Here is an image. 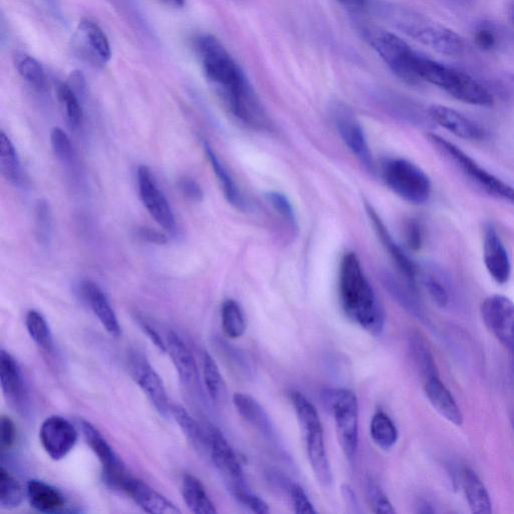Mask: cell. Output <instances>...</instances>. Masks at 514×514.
<instances>
[{"mask_svg": "<svg viewBox=\"0 0 514 514\" xmlns=\"http://www.w3.org/2000/svg\"><path fill=\"white\" fill-rule=\"evenodd\" d=\"M196 51L205 77L217 90L231 114L255 129L268 126L267 115L243 71L223 44L211 35L196 40Z\"/></svg>", "mask_w": 514, "mask_h": 514, "instance_id": "1", "label": "cell"}, {"mask_svg": "<svg viewBox=\"0 0 514 514\" xmlns=\"http://www.w3.org/2000/svg\"><path fill=\"white\" fill-rule=\"evenodd\" d=\"M340 300L345 315L374 336L383 332L385 313L362 269L359 257L349 252L340 269Z\"/></svg>", "mask_w": 514, "mask_h": 514, "instance_id": "2", "label": "cell"}, {"mask_svg": "<svg viewBox=\"0 0 514 514\" xmlns=\"http://www.w3.org/2000/svg\"><path fill=\"white\" fill-rule=\"evenodd\" d=\"M414 68L420 82H427L440 88L457 101L479 107H490L494 103L489 90L465 72L431 60L419 53Z\"/></svg>", "mask_w": 514, "mask_h": 514, "instance_id": "3", "label": "cell"}, {"mask_svg": "<svg viewBox=\"0 0 514 514\" xmlns=\"http://www.w3.org/2000/svg\"><path fill=\"white\" fill-rule=\"evenodd\" d=\"M389 18L398 30L440 55L460 57L465 51V43L458 34L414 11L392 9Z\"/></svg>", "mask_w": 514, "mask_h": 514, "instance_id": "4", "label": "cell"}, {"mask_svg": "<svg viewBox=\"0 0 514 514\" xmlns=\"http://www.w3.org/2000/svg\"><path fill=\"white\" fill-rule=\"evenodd\" d=\"M291 399L303 432L307 455L314 474L321 485L328 487L333 482V474L320 415L316 407L303 394L293 392Z\"/></svg>", "mask_w": 514, "mask_h": 514, "instance_id": "5", "label": "cell"}, {"mask_svg": "<svg viewBox=\"0 0 514 514\" xmlns=\"http://www.w3.org/2000/svg\"><path fill=\"white\" fill-rule=\"evenodd\" d=\"M427 139L441 156L484 192L514 204V188L512 186L485 170L468 154L445 138L431 133L427 135Z\"/></svg>", "mask_w": 514, "mask_h": 514, "instance_id": "6", "label": "cell"}, {"mask_svg": "<svg viewBox=\"0 0 514 514\" xmlns=\"http://www.w3.org/2000/svg\"><path fill=\"white\" fill-rule=\"evenodd\" d=\"M325 408L334 416L337 436L345 455L353 460L359 444V406L356 394L348 389H324Z\"/></svg>", "mask_w": 514, "mask_h": 514, "instance_id": "7", "label": "cell"}, {"mask_svg": "<svg viewBox=\"0 0 514 514\" xmlns=\"http://www.w3.org/2000/svg\"><path fill=\"white\" fill-rule=\"evenodd\" d=\"M382 176L387 186L400 198L412 204L426 203L432 193L431 180L416 164L398 158L386 161Z\"/></svg>", "mask_w": 514, "mask_h": 514, "instance_id": "8", "label": "cell"}, {"mask_svg": "<svg viewBox=\"0 0 514 514\" xmlns=\"http://www.w3.org/2000/svg\"><path fill=\"white\" fill-rule=\"evenodd\" d=\"M371 44L399 79L412 86L421 83L414 69L418 53L405 41L392 33L378 32L371 36Z\"/></svg>", "mask_w": 514, "mask_h": 514, "instance_id": "9", "label": "cell"}, {"mask_svg": "<svg viewBox=\"0 0 514 514\" xmlns=\"http://www.w3.org/2000/svg\"><path fill=\"white\" fill-rule=\"evenodd\" d=\"M480 314L487 330L514 355V302L502 295L489 296Z\"/></svg>", "mask_w": 514, "mask_h": 514, "instance_id": "10", "label": "cell"}, {"mask_svg": "<svg viewBox=\"0 0 514 514\" xmlns=\"http://www.w3.org/2000/svg\"><path fill=\"white\" fill-rule=\"evenodd\" d=\"M208 451L212 462L227 482L229 491L237 488H246L244 472L239 458L221 431L208 425Z\"/></svg>", "mask_w": 514, "mask_h": 514, "instance_id": "11", "label": "cell"}, {"mask_svg": "<svg viewBox=\"0 0 514 514\" xmlns=\"http://www.w3.org/2000/svg\"><path fill=\"white\" fill-rule=\"evenodd\" d=\"M129 368L131 376L154 407L162 416L170 413L167 391L162 378L151 366L147 358L141 353L130 355Z\"/></svg>", "mask_w": 514, "mask_h": 514, "instance_id": "12", "label": "cell"}, {"mask_svg": "<svg viewBox=\"0 0 514 514\" xmlns=\"http://www.w3.org/2000/svg\"><path fill=\"white\" fill-rule=\"evenodd\" d=\"M79 432L62 416L47 418L40 428V441L46 453L55 461L64 459L77 445Z\"/></svg>", "mask_w": 514, "mask_h": 514, "instance_id": "13", "label": "cell"}, {"mask_svg": "<svg viewBox=\"0 0 514 514\" xmlns=\"http://www.w3.org/2000/svg\"><path fill=\"white\" fill-rule=\"evenodd\" d=\"M142 202L154 220L165 230H175L176 222L171 206L157 185L150 169L140 166L137 172Z\"/></svg>", "mask_w": 514, "mask_h": 514, "instance_id": "14", "label": "cell"}, {"mask_svg": "<svg viewBox=\"0 0 514 514\" xmlns=\"http://www.w3.org/2000/svg\"><path fill=\"white\" fill-rule=\"evenodd\" d=\"M79 424L87 444L103 466L107 483L119 488L121 481L128 474L123 461L93 424L86 420H80Z\"/></svg>", "mask_w": 514, "mask_h": 514, "instance_id": "15", "label": "cell"}, {"mask_svg": "<svg viewBox=\"0 0 514 514\" xmlns=\"http://www.w3.org/2000/svg\"><path fill=\"white\" fill-rule=\"evenodd\" d=\"M483 262L491 279L498 285H506L512 273L508 250L496 227L487 223L483 230Z\"/></svg>", "mask_w": 514, "mask_h": 514, "instance_id": "16", "label": "cell"}, {"mask_svg": "<svg viewBox=\"0 0 514 514\" xmlns=\"http://www.w3.org/2000/svg\"><path fill=\"white\" fill-rule=\"evenodd\" d=\"M119 489L130 496L144 511L152 514H180L181 510L169 499L144 481L130 475L122 480Z\"/></svg>", "mask_w": 514, "mask_h": 514, "instance_id": "17", "label": "cell"}, {"mask_svg": "<svg viewBox=\"0 0 514 514\" xmlns=\"http://www.w3.org/2000/svg\"><path fill=\"white\" fill-rule=\"evenodd\" d=\"M429 119L456 137L468 141H482L486 131L462 113L442 105H432L427 111Z\"/></svg>", "mask_w": 514, "mask_h": 514, "instance_id": "18", "label": "cell"}, {"mask_svg": "<svg viewBox=\"0 0 514 514\" xmlns=\"http://www.w3.org/2000/svg\"><path fill=\"white\" fill-rule=\"evenodd\" d=\"M78 49L90 62L106 65L112 58V50L104 31L93 21L84 19L75 36Z\"/></svg>", "mask_w": 514, "mask_h": 514, "instance_id": "19", "label": "cell"}, {"mask_svg": "<svg viewBox=\"0 0 514 514\" xmlns=\"http://www.w3.org/2000/svg\"><path fill=\"white\" fill-rule=\"evenodd\" d=\"M233 404L239 415L256 431H259L264 438L281 448L279 434L277 429L265 408L250 395L244 393H235L233 395Z\"/></svg>", "mask_w": 514, "mask_h": 514, "instance_id": "20", "label": "cell"}, {"mask_svg": "<svg viewBox=\"0 0 514 514\" xmlns=\"http://www.w3.org/2000/svg\"><path fill=\"white\" fill-rule=\"evenodd\" d=\"M339 133L361 164L369 171L374 168L373 156L365 133L356 117L347 110H339L336 116Z\"/></svg>", "mask_w": 514, "mask_h": 514, "instance_id": "21", "label": "cell"}, {"mask_svg": "<svg viewBox=\"0 0 514 514\" xmlns=\"http://www.w3.org/2000/svg\"><path fill=\"white\" fill-rule=\"evenodd\" d=\"M366 209L380 240L391 255L392 260L404 277L406 283L413 289L417 290L418 269L416 265L409 259V256L405 251L395 242L376 210L369 204H367Z\"/></svg>", "mask_w": 514, "mask_h": 514, "instance_id": "22", "label": "cell"}, {"mask_svg": "<svg viewBox=\"0 0 514 514\" xmlns=\"http://www.w3.org/2000/svg\"><path fill=\"white\" fill-rule=\"evenodd\" d=\"M425 395L432 407L448 422L455 426L463 424V414L451 392L440 380V376H432L423 380Z\"/></svg>", "mask_w": 514, "mask_h": 514, "instance_id": "23", "label": "cell"}, {"mask_svg": "<svg viewBox=\"0 0 514 514\" xmlns=\"http://www.w3.org/2000/svg\"><path fill=\"white\" fill-rule=\"evenodd\" d=\"M82 293L107 333L119 338L122 334L119 320L102 289L94 282L86 281L82 285Z\"/></svg>", "mask_w": 514, "mask_h": 514, "instance_id": "24", "label": "cell"}, {"mask_svg": "<svg viewBox=\"0 0 514 514\" xmlns=\"http://www.w3.org/2000/svg\"><path fill=\"white\" fill-rule=\"evenodd\" d=\"M167 353L185 386H195L198 381V367L193 354L181 337L175 332L167 336Z\"/></svg>", "mask_w": 514, "mask_h": 514, "instance_id": "25", "label": "cell"}, {"mask_svg": "<svg viewBox=\"0 0 514 514\" xmlns=\"http://www.w3.org/2000/svg\"><path fill=\"white\" fill-rule=\"evenodd\" d=\"M467 504L473 513L488 514L492 512V501L487 488L478 474L469 467H463L458 476Z\"/></svg>", "mask_w": 514, "mask_h": 514, "instance_id": "26", "label": "cell"}, {"mask_svg": "<svg viewBox=\"0 0 514 514\" xmlns=\"http://www.w3.org/2000/svg\"><path fill=\"white\" fill-rule=\"evenodd\" d=\"M27 497L34 509L47 514L62 512L67 504L65 496L59 489L37 479L29 481Z\"/></svg>", "mask_w": 514, "mask_h": 514, "instance_id": "27", "label": "cell"}, {"mask_svg": "<svg viewBox=\"0 0 514 514\" xmlns=\"http://www.w3.org/2000/svg\"><path fill=\"white\" fill-rule=\"evenodd\" d=\"M0 384L5 397L21 404L25 396V384L21 368L17 360L6 350L0 353Z\"/></svg>", "mask_w": 514, "mask_h": 514, "instance_id": "28", "label": "cell"}, {"mask_svg": "<svg viewBox=\"0 0 514 514\" xmlns=\"http://www.w3.org/2000/svg\"><path fill=\"white\" fill-rule=\"evenodd\" d=\"M382 283L389 295L410 315L420 321L426 320V314L417 296V290L408 284L404 285L394 276L386 274Z\"/></svg>", "mask_w": 514, "mask_h": 514, "instance_id": "29", "label": "cell"}, {"mask_svg": "<svg viewBox=\"0 0 514 514\" xmlns=\"http://www.w3.org/2000/svg\"><path fill=\"white\" fill-rule=\"evenodd\" d=\"M181 493L191 512L195 514H214L217 512L203 483L196 476L189 473L183 475Z\"/></svg>", "mask_w": 514, "mask_h": 514, "instance_id": "30", "label": "cell"}, {"mask_svg": "<svg viewBox=\"0 0 514 514\" xmlns=\"http://www.w3.org/2000/svg\"><path fill=\"white\" fill-rule=\"evenodd\" d=\"M0 171L13 185H23V170L17 150L4 131L0 132Z\"/></svg>", "mask_w": 514, "mask_h": 514, "instance_id": "31", "label": "cell"}, {"mask_svg": "<svg viewBox=\"0 0 514 514\" xmlns=\"http://www.w3.org/2000/svg\"><path fill=\"white\" fill-rule=\"evenodd\" d=\"M204 150L227 201L235 207H243V197L226 167L207 142H204Z\"/></svg>", "mask_w": 514, "mask_h": 514, "instance_id": "32", "label": "cell"}, {"mask_svg": "<svg viewBox=\"0 0 514 514\" xmlns=\"http://www.w3.org/2000/svg\"><path fill=\"white\" fill-rule=\"evenodd\" d=\"M408 341L410 355L422 379L439 375L435 359L424 337L418 332H412Z\"/></svg>", "mask_w": 514, "mask_h": 514, "instance_id": "33", "label": "cell"}, {"mask_svg": "<svg viewBox=\"0 0 514 514\" xmlns=\"http://www.w3.org/2000/svg\"><path fill=\"white\" fill-rule=\"evenodd\" d=\"M170 413L179 425L183 434L198 450H208V437L206 430H203L198 422L179 405H171Z\"/></svg>", "mask_w": 514, "mask_h": 514, "instance_id": "34", "label": "cell"}, {"mask_svg": "<svg viewBox=\"0 0 514 514\" xmlns=\"http://www.w3.org/2000/svg\"><path fill=\"white\" fill-rule=\"evenodd\" d=\"M370 433L375 444L383 450L392 449L399 437L396 425L383 411L376 412L372 417Z\"/></svg>", "mask_w": 514, "mask_h": 514, "instance_id": "35", "label": "cell"}, {"mask_svg": "<svg viewBox=\"0 0 514 514\" xmlns=\"http://www.w3.org/2000/svg\"><path fill=\"white\" fill-rule=\"evenodd\" d=\"M202 373L206 390L215 403H223L227 397L226 384L218 365L209 353L203 354Z\"/></svg>", "mask_w": 514, "mask_h": 514, "instance_id": "36", "label": "cell"}, {"mask_svg": "<svg viewBox=\"0 0 514 514\" xmlns=\"http://www.w3.org/2000/svg\"><path fill=\"white\" fill-rule=\"evenodd\" d=\"M25 498L18 479L3 465L0 468V506L5 509L19 507Z\"/></svg>", "mask_w": 514, "mask_h": 514, "instance_id": "37", "label": "cell"}, {"mask_svg": "<svg viewBox=\"0 0 514 514\" xmlns=\"http://www.w3.org/2000/svg\"><path fill=\"white\" fill-rule=\"evenodd\" d=\"M221 323L225 335L230 339L242 337L246 331L243 312L237 302L226 300L221 308Z\"/></svg>", "mask_w": 514, "mask_h": 514, "instance_id": "38", "label": "cell"}, {"mask_svg": "<svg viewBox=\"0 0 514 514\" xmlns=\"http://www.w3.org/2000/svg\"><path fill=\"white\" fill-rule=\"evenodd\" d=\"M58 99L66 113L70 126L79 129L84 120L83 109L77 93L67 83H61L57 88Z\"/></svg>", "mask_w": 514, "mask_h": 514, "instance_id": "39", "label": "cell"}, {"mask_svg": "<svg viewBox=\"0 0 514 514\" xmlns=\"http://www.w3.org/2000/svg\"><path fill=\"white\" fill-rule=\"evenodd\" d=\"M16 67L21 77L31 86L38 90L46 87V73L38 60L26 54H18Z\"/></svg>", "mask_w": 514, "mask_h": 514, "instance_id": "40", "label": "cell"}, {"mask_svg": "<svg viewBox=\"0 0 514 514\" xmlns=\"http://www.w3.org/2000/svg\"><path fill=\"white\" fill-rule=\"evenodd\" d=\"M26 327L34 342L43 350L51 351L53 339L50 327L44 316L38 311L31 310L26 317Z\"/></svg>", "mask_w": 514, "mask_h": 514, "instance_id": "41", "label": "cell"}, {"mask_svg": "<svg viewBox=\"0 0 514 514\" xmlns=\"http://www.w3.org/2000/svg\"><path fill=\"white\" fill-rule=\"evenodd\" d=\"M423 283L430 297L439 307L446 308L449 305L450 294L441 274L425 271Z\"/></svg>", "mask_w": 514, "mask_h": 514, "instance_id": "42", "label": "cell"}, {"mask_svg": "<svg viewBox=\"0 0 514 514\" xmlns=\"http://www.w3.org/2000/svg\"><path fill=\"white\" fill-rule=\"evenodd\" d=\"M35 230L40 242L47 244L52 236V212L46 200H39L36 205Z\"/></svg>", "mask_w": 514, "mask_h": 514, "instance_id": "43", "label": "cell"}, {"mask_svg": "<svg viewBox=\"0 0 514 514\" xmlns=\"http://www.w3.org/2000/svg\"><path fill=\"white\" fill-rule=\"evenodd\" d=\"M474 41L481 50H498L501 41V31L491 23L483 22L475 29Z\"/></svg>", "mask_w": 514, "mask_h": 514, "instance_id": "44", "label": "cell"}, {"mask_svg": "<svg viewBox=\"0 0 514 514\" xmlns=\"http://www.w3.org/2000/svg\"><path fill=\"white\" fill-rule=\"evenodd\" d=\"M366 492L372 511L377 514H394L396 510L388 496L381 487L373 480H368Z\"/></svg>", "mask_w": 514, "mask_h": 514, "instance_id": "45", "label": "cell"}, {"mask_svg": "<svg viewBox=\"0 0 514 514\" xmlns=\"http://www.w3.org/2000/svg\"><path fill=\"white\" fill-rule=\"evenodd\" d=\"M230 492L239 504L253 513L267 514L271 511L268 503L260 496L251 493L247 487L233 489Z\"/></svg>", "mask_w": 514, "mask_h": 514, "instance_id": "46", "label": "cell"}, {"mask_svg": "<svg viewBox=\"0 0 514 514\" xmlns=\"http://www.w3.org/2000/svg\"><path fill=\"white\" fill-rule=\"evenodd\" d=\"M51 143L56 156L64 161L68 162L73 157V146L67 133L56 127L51 133Z\"/></svg>", "mask_w": 514, "mask_h": 514, "instance_id": "47", "label": "cell"}, {"mask_svg": "<svg viewBox=\"0 0 514 514\" xmlns=\"http://www.w3.org/2000/svg\"><path fill=\"white\" fill-rule=\"evenodd\" d=\"M289 492L295 512L298 514H312L316 513L317 510L307 495L306 491L299 484L291 483L289 485Z\"/></svg>", "mask_w": 514, "mask_h": 514, "instance_id": "48", "label": "cell"}, {"mask_svg": "<svg viewBox=\"0 0 514 514\" xmlns=\"http://www.w3.org/2000/svg\"><path fill=\"white\" fill-rule=\"evenodd\" d=\"M267 199L275 208L276 211L279 212L288 222L292 225H295L297 222L296 214L290 200L280 192H269L267 195Z\"/></svg>", "mask_w": 514, "mask_h": 514, "instance_id": "49", "label": "cell"}, {"mask_svg": "<svg viewBox=\"0 0 514 514\" xmlns=\"http://www.w3.org/2000/svg\"><path fill=\"white\" fill-rule=\"evenodd\" d=\"M405 240L407 246L418 251L423 245V230L421 224L416 219H411L405 226Z\"/></svg>", "mask_w": 514, "mask_h": 514, "instance_id": "50", "label": "cell"}, {"mask_svg": "<svg viewBox=\"0 0 514 514\" xmlns=\"http://www.w3.org/2000/svg\"><path fill=\"white\" fill-rule=\"evenodd\" d=\"M178 187L188 200L197 202L203 198L201 186L191 177H182L178 182Z\"/></svg>", "mask_w": 514, "mask_h": 514, "instance_id": "51", "label": "cell"}, {"mask_svg": "<svg viewBox=\"0 0 514 514\" xmlns=\"http://www.w3.org/2000/svg\"><path fill=\"white\" fill-rule=\"evenodd\" d=\"M17 439V428L15 422L9 416H2V450L11 449Z\"/></svg>", "mask_w": 514, "mask_h": 514, "instance_id": "52", "label": "cell"}, {"mask_svg": "<svg viewBox=\"0 0 514 514\" xmlns=\"http://www.w3.org/2000/svg\"><path fill=\"white\" fill-rule=\"evenodd\" d=\"M138 236L145 241H148L150 243L154 244H165L167 243V237L166 235L158 231L156 229L150 228V227H140L138 229Z\"/></svg>", "mask_w": 514, "mask_h": 514, "instance_id": "53", "label": "cell"}, {"mask_svg": "<svg viewBox=\"0 0 514 514\" xmlns=\"http://www.w3.org/2000/svg\"><path fill=\"white\" fill-rule=\"evenodd\" d=\"M341 490H342V495H343L344 501H345L349 511L351 513H361L362 510L360 508V503H359L358 497H357L354 489L350 485L344 484L341 487Z\"/></svg>", "mask_w": 514, "mask_h": 514, "instance_id": "54", "label": "cell"}, {"mask_svg": "<svg viewBox=\"0 0 514 514\" xmlns=\"http://www.w3.org/2000/svg\"><path fill=\"white\" fill-rule=\"evenodd\" d=\"M141 328L143 332L147 335V337L151 340V342L155 345V347L162 353H167V345L162 340L160 335L155 331L154 328H152L150 325H148L145 322L141 323Z\"/></svg>", "mask_w": 514, "mask_h": 514, "instance_id": "55", "label": "cell"}, {"mask_svg": "<svg viewBox=\"0 0 514 514\" xmlns=\"http://www.w3.org/2000/svg\"><path fill=\"white\" fill-rule=\"evenodd\" d=\"M71 88L77 93V95H82L86 90V80L82 74V72H74L71 75L70 80Z\"/></svg>", "mask_w": 514, "mask_h": 514, "instance_id": "56", "label": "cell"}, {"mask_svg": "<svg viewBox=\"0 0 514 514\" xmlns=\"http://www.w3.org/2000/svg\"><path fill=\"white\" fill-rule=\"evenodd\" d=\"M499 49L507 51L508 54L514 57V34H504L501 32V41Z\"/></svg>", "mask_w": 514, "mask_h": 514, "instance_id": "57", "label": "cell"}, {"mask_svg": "<svg viewBox=\"0 0 514 514\" xmlns=\"http://www.w3.org/2000/svg\"><path fill=\"white\" fill-rule=\"evenodd\" d=\"M344 7L351 10H363L367 6L368 0H338Z\"/></svg>", "mask_w": 514, "mask_h": 514, "instance_id": "58", "label": "cell"}, {"mask_svg": "<svg viewBox=\"0 0 514 514\" xmlns=\"http://www.w3.org/2000/svg\"><path fill=\"white\" fill-rule=\"evenodd\" d=\"M418 510L419 513H434L435 509L428 502H423Z\"/></svg>", "mask_w": 514, "mask_h": 514, "instance_id": "59", "label": "cell"}, {"mask_svg": "<svg viewBox=\"0 0 514 514\" xmlns=\"http://www.w3.org/2000/svg\"><path fill=\"white\" fill-rule=\"evenodd\" d=\"M504 81L507 83L508 87L514 94V75L513 74H506L504 76Z\"/></svg>", "mask_w": 514, "mask_h": 514, "instance_id": "60", "label": "cell"}, {"mask_svg": "<svg viewBox=\"0 0 514 514\" xmlns=\"http://www.w3.org/2000/svg\"><path fill=\"white\" fill-rule=\"evenodd\" d=\"M509 21L514 25V0L510 3L507 10Z\"/></svg>", "mask_w": 514, "mask_h": 514, "instance_id": "61", "label": "cell"}, {"mask_svg": "<svg viewBox=\"0 0 514 514\" xmlns=\"http://www.w3.org/2000/svg\"><path fill=\"white\" fill-rule=\"evenodd\" d=\"M166 2L177 8H182L185 4V0H166Z\"/></svg>", "mask_w": 514, "mask_h": 514, "instance_id": "62", "label": "cell"}, {"mask_svg": "<svg viewBox=\"0 0 514 514\" xmlns=\"http://www.w3.org/2000/svg\"><path fill=\"white\" fill-rule=\"evenodd\" d=\"M512 428L514 430V417L512 418Z\"/></svg>", "mask_w": 514, "mask_h": 514, "instance_id": "63", "label": "cell"}]
</instances>
